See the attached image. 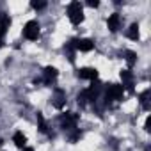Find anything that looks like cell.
<instances>
[{"mask_svg": "<svg viewBox=\"0 0 151 151\" xmlns=\"http://www.w3.org/2000/svg\"><path fill=\"white\" fill-rule=\"evenodd\" d=\"M103 91H105V105L107 107H112V103L121 101L124 96V89L121 84H109L107 87H103Z\"/></svg>", "mask_w": 151, "mask_h": 151, "instance_id": "cell-1", "label": "cell"}, {"mask_svg": "<svg viewBox=\"0 0 151 151\" xmlns=\"http://www.w3.org/2000/svg\"><path fill=\"white\" fill-rule=\"evenodd\" d=\"M68 18L73 25H80L84 22V7L80 2H71L68 6Z\"/></svg>", "mask_w": 151, "mask_h": 151, "instance_id": "cell-2", "label": "cell"}, {"mask_svg": "<svg viewBox=\"0 0 151 151\" xmlns=\"http://www.w3.org/2000/svg\"><path fill=\"white\" fill-rule=\"evenodd\" d=\"M59 124L66 132L77 128V124H78V114H75V112H64V114H60L59 116Z\"/></svg>", "mask_w": 151, "mask_h": 151, "instance_id": "cell-3", "label": "cell"}, {"mask_svg": "<svg viewBox=\"0 0 151 151\" xmlns=\"http://www.w3.org/2000/svg\"><path fill=\"white\" fill-rule=\"evenodd\" d=\"M23 36H25V39H29V41H36V39L39 37V23L34 22V20L27 22L25 27H23Z\"/></svg>", "mask_w": 151, "mask_h": 151, "instance_id": "cell-4", "label": "cell"}, {"mask_svg": "<svg viewBox=\"0 0 151 151\" xmlns=\"http://www.w3.org/2000/svg\"><path fill=\"white\" fill-rule=\"evenodd\" d=\"M71 45L75 48V52H91L94 48V41L87 39V37H80V39H71Z\"/></svg>", "mask_w": 151, "mask_h": 151, "instance_id": "cell-5", "label": "cell"}, {"mask_svg": "<svg viewBox=\"0 0 151 151\" xmlns=\"http://www.w3.org/2000/svg\"><path fill=\"white\" fill-rule=\"evenodd\" d=\"M101 93H103V86H101L98 80H94V82H93V86H91L89 89H86V94H87L89 103H96V101L100 100Z\"/></svg>", "mask_w": 151, "mask_h": 151, "instance_id": "cell-6", "label": "cell"}, {"mask_svg": "<svg viewBox=\"0 0 151 151\" xmlns=\"http://www.w3.org/2000/svg\"><path fill=\"white\" fill-rule=\"evenodd\" d=\"M57 77H59V71H57L53 66H48V68H45V71H43V78H41V80H36V82H43V84H46V86H52V84L57 80Z\"/></svg>", "mask_w": 151, "mask_h": 151, "instance_id": "cell-7", "label": "cell"}, {"mask_svg": "<svg viewBox=\"0 0 151 151\" xmlns=\"http://www.w3.org/2000/svg\"><path fill=\"white\" fill-rule=\"evenodd\" d=\"M121 80H123V89L132 93L133 91V86H135V82H133V73L130 69H123L121 71Z\"/></svg>", "mask_w": 151, "mask_h": 151, "instance_id": "cell-8", "label": "cell"}, {"mask_svg": "<svg viewBox=\"0 0 151 151\" xmlns=\"http://www.w3.org/2000/svg\"><path fill=\"white\" fill-rule=\"evenodd\" d=\"M77 75H78V78H82V80H98V71L94 69V68H80L78 71H77Z\"/></svg>", "mask_w": 151, "mask_h": 151, "instance_id": "cell-9", "label": "cell"}, {"mask_svg": "<svg viewBox=\"0 0 151 151\" xmlns=\"http://www.w3.org/2000/svg\"><path fill=\"white\" fill-rule=\"evenodd\" d=\"M52 105L55 109H62L66 105V93L62 89H55L53 94H52Z\"/></svg>", "mask_w": 151, "mask_h": 151, "instance_id": "cell-10", "label": "cell"}, {"mask_svg": "<svg viewBox=\"0 0 151 151\" xmlns=\"http://www.w3.org/2000/svg\"><path fill=\"white\" fill-rule=\"evenodd\" d=\"M107 27H109V30H110V32H117V30L121 29V16H119L117 13L110 14V16H109V20H107Z\"/></svg>", "mask_w": 151, "mask_h": 151, "instance_id": "cell-11", "label": "cell"}, {"mask_svg": "<svg viewBox=\"0 0 151 151\" xmlns=\"http://www.w3.org/2000/svg\"><path fill=\"white\" fill-rule=\"evenodd\" d=\"M13 142H14L18 147H22V149L27 147V137H25L22 132H16V133L13 135Z\"/></svg>", "mask_w": 151, "mask_h": 151, "instance_id": "cell-12", "label": "cell"}, {"mask_svg": "<svg viewBox=\"0 0 151 151\" xmlns=\"http://www.w3.org/2000/svg\"><path fill=\"white\" fill-rule=\"evenodd\" d=\"M36 117H37V128H39V132H41V133H50L48 124H46V121H45L43 114H41V112H37V114H36Z\"/></svg>", "mask_w": 151, "mask_h": 151, "instance_id": "cell-13", "label": "cell"}, {"mask_svg": "<svg viewBox=\"0 0 151 151\" xmlns=\"http://www.w3.org/2000/svg\"><path fill=\"white\" fill-rule=\"evenodd\" d=\"M132 41H137L139 37H140V32H139V25L137 23H132L130 25V29H128V34H126Z\"/></svg>", "mask_w": 151, "mask_h": 151, "instance_id": "cell-14", "label": "cell"}, {"mask_svg": "<svg viewBox=\"0 0 151 151\" xmlns=\"http://www.w3.org/2000/svg\"><path fill=\"white\" fill-rule=\"evenodd\" d=\"M139 101H140V107H142L144 110H149V89H146L144 93H140Z\"/></svg>", "mask_w": 151, "mask_h": 151, "instance_id": "cell-15", "label": "cell"}, {"mask_svg": "<svg viewBox=\"0 0 151 151\" xmlns=\"http://www.w3.org/2000/svg\"><path fill=\"white\" fill-rule=\"evenodd\" d=\"M123 55H124V60L128 62V66L132 68V66L135 64V60H137V53H135V52H132V50H126Z\"/></svg>", "mask_w": 151, "mask_h": 151, "instance_id": "cell-16", "label": "cell"}, {"mask_svg": "<svg viewBox=\"0 0 151 151\" xmlns=\"http://www.w3.org/2000/svg\"><path fill=\"white\" fill-rule=\"evenodd\" d=\"M80 137H82V132H80L78 128H73V130H69V140H71V142H77Z\"/></svg>", "mask_w": 151, "mask_h": 151, "instance_id": "cell-17", "label": "cell"}, {"mask_svg": "<svg viewBox=\"0 0 151 151\" xmlns=\"http://www.w3.org/2000/svg\"><path fill=\"white\" fill-rule=\"evenodd\" d=\"M77 101H78V105H80V107H86V105L89 103V100H87V94H86V89H84L82 93H78V96H77Z\"/></svg>", "mask_w": 151, "mask_h": 151, "instance_id": "cell-18", "label": "cell"}, {"mask_svg": "<svg viewBox=\"0 0 151 151\" xmlns=\"http://www.w3.org/2000/svg\"><path fill=\"white\" fill-rule=\"evenodd\" d=\"M30 6H32L36 11H39V9H45V7H46V2H36V0H34V2H30Z\"/></svg>", "mask_w": 151, "mask_h": 151, "instance_id": "cell-19", "label": "cell"}, {"mask_svg": "<svg viewBox=\"0 0 151 151\" xmlns=\"http://www.w3.org/2000/svg\"><path fill=\"white\" fill-rule=\"evenodd\" d=\"M149 126H151V117L147 116V119H146V123H144V130H146V132H149V130H151Z\"/></svg>", "mask_w": 151, "mask_h": 151, "instance_id": "cell-20", "label": "cell"}, {"mask_svg": "<svg viewBox=\"0 0 151 151\" xmlns=\"http://www.w3.org/2000/svg\"><path fill=\"white\" fill-rule=\"evenodd\" d=\"M87 6H89V7H98V6H100V2H96V0H89Z\"/></svg>", "mask_w": 151, "mask_h": 151, "instance_id": "cell-21", "label": "cell"}, {"mask_svg": "<svg viewBox=\"0 0 151 151\" xmlns=\"http://www.w3.org/2000/svg\"><path fill=\"white\" fill-rule=\"evenodd\" d=\"M22 151H34V149H32V147H23Z\"/></svg>", "mask_w": 151, "mask_h": 151, "instance_id": "cell-22", "label": "cell"}]
</instances>
